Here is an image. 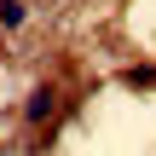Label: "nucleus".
<instances>
[{
	"mask_svg": "<svg viewBox=\"0 0 156 156\" xmlns=\"http://www.w3.org/2000/svg\"><path fill=\"white\" fill-rule=\"evenodd\" d=\"M122 81H127V87H156V69H145V64H133V69H127Z\"/></svg>",
	"mask_w": 156,
	"mask_h": 156,
	"instance_id": "obj_3",
	"label": "nucleus"
},
{
	"mask_svg": "<svg viewBox=\"0 0 156 156\" xmlns=\"http://www.w3.org/2000/svg\"><path fill=\"white\" fill-rule=\"evenodd\" d=\"M0 23L17 29V23H23V0H0Z\"/></svg>",
	"mask_w": 156,
	"mask_h": 156,
	"instance_id": "obj_2",
	"label": "nucleus"
},
{
	"mask_svg": "<svg viewBox=\"0 0 156 156\" xmlns=\"http://www.w3.org/2000/svg\"><path fill=\"white\" fill-rule=\"evenodd\" d=\"M23 116H29V122H46V116H52V87H35L29 104H23Z\"/></svg>",
	"mask_w": 156,
	"mask_h": 156,
	"instance_id": "obj_1",
	"label": "nucleus"
}]
</instances>
